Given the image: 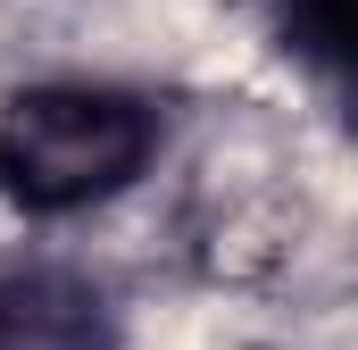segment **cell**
Instances as JSON below:
<instances>
[{
  "label": "cell",
  "mask_w": 358,
  "mask_h": 350,
  "mask_svg": "<svg viewBox=\"0 0 358 350\" xmlns=\"http://www.w3.org/2000/svg\"><path fill=\"white\" fill-rule=\"evenodd\" d=\"M167 142L159 100L108 76H50L0 100V200L17 217H84L134 192Z\"/></svg>",
  "instance_id": "obj_1"
},
{
  "label": "cell",
  "mask_w": 358,
  "mask_h": 350,
  "mask_svg": "<svg viewBox=\"0 0 358 350\" xmlns=\"http://www.w3.org/2000/svg\"><path fill=\"white\" fill-rule=\"evenodd\" d=\"M0 350H125V317L84 267H0Z\"/></svg>",
  "instance_id": "obj_2"
},
{
  "label": "cell",
  "mask_w": 358,
  "mask_h": 350,
  "mask_svg": "<svg viewBox=\"0 0 358 350\" xmlns=\"http://www.w3.org/2000/svg\"><path fill=\"white\" fill-rule=\"evenodd\" d=\"M283 50H300L308 67L358 84V0H267Z\"/></svg>",
  "instance_id": "obj_3"
}]
</instances>
